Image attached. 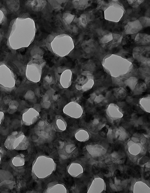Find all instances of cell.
I'll return each mask as SVG.
<instances>
[{
  "label": "cell",
  "instance_id": "obj_1",
  "mask_svg": "<svg viewBox=\"0 0 150 193\" xmlns=\"http://www.w3.org/2000/svg\"><path fill=\"white\" fill-rule=\"evenodd\" d=\"M29 19L18 17L15 19L10 27L7 44L11 49L16 50L29 46L33 39L28 25Z\"/></svg>",
  "mask_w": 150,
  "mask_h": 193
},
{
  "label": "cell",
  "instance_id": "obj_2",
  "mask_svg": "<svg viewBox=\"0 0 150 193\" xmlns=\"http://www.w3.org/2000/svg\"><path fill=\"white\" fill-rule=\"evenodd\" d=\"M56 167V164L52 158L44 155L39 156L33 163V178L36 180L46 178L54 171Z\"/></svg>",
  "mask_w": 150,
  "mask_h": 193
},
{
  "label": "cell",
  "instance_id": "obj_3",
  "mask_svg": "<svg viewBox=\"0 0 150 193\" xmlns=\"http://www.w3.org/2000/svg\"><path fill=\"white\" fill-rule=\"evenodd\" d=\"M29 141L23 132L16 131L10 133L7 136L4 146L8 150H25L29 146Z\"/></svg>",
  "mask_w": 150,
  "mask_h": 193
},
{
  "label": "cell",
  "instance_id": "obj_4",
  "mask_svg": "<svg viewBox=\"0 0 150 193\" xmlns=\"http://www.w3.org/2000/svg\"><path fill=\"white\" fill-rule=\"evenodd\" d=\"M16 79L13 71L6 65L0 64V89L5 92H10L16 88Z\"/></svg>",
  "mask_w": 150,
  "mask_h": 193
},
{
  "label": "cell",
  "instance_id": "obj_5",
  "mask_svg": "<svg viewBox=\"0 0 150 193\" xmlns=\"http://www.w3.org/2000/svg\"><path fill=\"white\" fill-rule=\"evenodd\" d=\"M44 62L42 58H35L27 64L25 70V75L29 80L35 83L40 80Z\"/></svg>",
  "mask_w": 150,
  "mask_h": 193
},
{
  "label": "cell",
  "instance_id": "obj_6",
  "mask_svg": "<svg viewBox=\"0 0 150 193\" xmlns=\"http://www.w3.org/2000/svg\"><path fill=\"white\" fill-rule=\"evenodd\" d=\"M53 52L61 57L67 55L74 48L73 42L71 39H54L51 43Z\"/></svg>",
  "mask_w": 150,
  "mask_h": 193
},
{
  "label": "cell",
  "instance_id": "obj_7",
  "mask_svg": "<svg viewBox=\"0 0 150 193\" xmlns=\"http://www.w3.org/2000/svg\"><path fill=\"white\" fill-rule=\"evenodd\" d=\"M94 84L91 72L89 71H85L78 76L76 81L75 86L77 90L85 92L91 89Z\"/></svg>",
  "mask_w": 150,
  "mask_h": 193
},
{
  "label": "cell",
  "instance_id": "obj_8",
  "mask_svg": "<svg viewBox=\"0 0 150 193\" xmlns=\"http://www.w3.org/2000/svg\"><path fill=\"white\" fill-rule=\"evenodd\" d=\"M39 117V113L35 108H27L24 110L21 114V122L23 125L30 126L35 123Z\"/></svg>",
  "mask_w": 150,
  "mask_h": 193
},
{
  "label": "cell",
  "instance_id": "obj_9",
  "mask_svg": "<svg viewBox=\"0 0 150 193\" xmlns=\"http://www.w3.org/2000/svg\"><path fill=\"white\" fill-rule=\"evenodd\" d=\"M63 111L66 115L75 118H81L83 113L81 106L77 102L74 101L67 104L64 107Z\"/></svg>",
  "mask_w": 150,
  "mask_h": 193
},
{
  "label": "cell",
  "instance_id": "obj_10",
  "mask_svg": "<svg viewBox=\"0 0 150 193\" xmlns=\"http://www.w3.org/2000/svg\"><path fill=\"white\" fill-rule=\"evenodd\" d=\"M105 113L107 117L111 123H112L114 121L120 119L123 116V113L121 109L114 103H110L106 106Z\"/></svg>",
  "mask_w": 150,
  "mask_h": 193
},
{
  "label": "cell",
  "instance_id": "obj_11",
  "mask_svg": "<svg viewBox=\"0 0 150 193\" xmlns=\"http://www.w3.org/2000/svg\"><path fill=\"white\" fill-rule=\"evenodd\" d=\"M68 191L66 186L64 184L59 182H53L48 184L44 192L67 193H68Z\"/></svg>",
  "mask_w": 150,
  "mask_h": 193
},
{
  "label": "cell",
  "instance_id": "obj_12",
  "mask_svg": "<svg viewBox=\"0 0 150 193\" xmlns=\"http://www.w3.org/2000/svg\"><path fill=\"white\" fill-rule=\"evenodd\" d=\"M67 170L70 176L75 178L81 176L83 172V166L80 162L77 161L71 163L68 166Z\"/></svg>",
  "mask_w": 150,
  "mask_h": 193
},
{
  "label": "cell",
  "instance_id": "obj_13",
  "mask_svg": "<svg viewBox=\"0 0 150 193\" xmlns=\"http://www.w3.org/2000/svg\"><path fill=\"white\" fill-rule=\"evenodd\" d=\"M72 72L69 69H65L60 74L59 83L64 88H67L71 84Z\"/></svg>",
  "mask_w": 150,
  "mask_h": 193
},
{
  "label": "cell",
  "instance_id": "obj_14",
  "mask_svg": "<svg viewBox=\"0 0 150 193\" xmlns=\"http://www.w3.org/2000/svg\"><path fill=\"white\" fill-rule=\"evenodd\" d=\"M124 28L125 33L126 34H135L141 30L143 28L138 19L128 22Z\"/></svg>",
  "mask_w": 150,
  "mask_h": 193
},
{
  "label": "cell",
  "instance_id": "obj_15",
  "mask_svg": "<svg viewBox=\"0 0 150 193\" xmlns=\"http://www.w3.org/2000/svg\"><path fill=\"white\" fill-rule=\"evenodd\" d=\"M52 127L54 131L57 132H62L66 130L67 124L62 117L57 115L53 121Z\"/></svg>",
  "mask_w": 150,
  "mask_h": 193
},
{
  "label": "cell",
  "instance_id": "obj_16",
  "mask_svg": "<svg viewBox=\"0 0 150 193\" xmlns=\"http://www.w3.org/2000/svg\"><path fill=\"white\" fill-rule=\"evenodd\" d=\"M27 5L33 11H41L45 6L46 2L45 1H29Z\"/></svg>",
  "mask_w": 150,
  "mask_h": 193
},
{
  "label": "cell",
  "instance_id": "obj_17",
  "mask_svg": "<svg viewBox=\"0 0 150 193\" xmlns=\"http://www.w3.org/2000/svg\"><path fill=\"white\" fill-rule=\"evenodd\" d=\"M134 41L137 44L141 45H146L149 44L150 35L146 34L139 33L134 37Z\"/></svg>",
  "mask_w": 150,
  "mask_h": 193
},
{
  "label": "cell",
  "instance_id": "obj_18",
  "mask_svg": "<svg viewBox=\"0 0 150 193\" xmlns=\"http://www.w3.org/2000/svg\"><path fill=\"white\" fill-rule=\"evenodd\" d=\"M76 139L80 142H84L89 138L90 135L88 132L83 129H80L76 132L75 135Z\"/></svg>",
  "mask_w": 150,
  "mask_h": 193
},
{
  "label": "cell",
  "instance_id": "obj_19",
  "mask_svg": "<svg viewBox=\"0 0 150 193\" xmlns=\"http://www.w3.org/2000/svg\"><path fill=\"white\" fill-rule=\"evenodd\" d=\"M150 96L149 94L141 98L139 100V104L143 110L146 113H150Z\"/></svg>",
  "mask_w": 150,
  "mask_h": 193
},
{
  "label": "cell",
  "instance_id": "obj_20",
  "mask_svg": "<svg viewBox=\"0 0 150 193\" xmlns=\"http://www.w3.org/2000/svg\"><path fill=\"white\" fill-rule=\"evenodd\" d=\"M114 133L115 136L119 140L123 141L128 137V134L122 126H120L116 128Z\"/></svg>",
  "mask_w": 150,
  "mask_h": 193
},
{
  "label": "cell",
  "instance_id": "obj_21",
  "mask_svg": "<svg viewBox=\"0 0 150 193\" xmlns=\"http://www.w3.org/2000/svg\"><path fill=\"white\" fill-rule=\"evenodd\" d=\"M24 156L22 154H19L14 157L11 160L12 165L15 167H20L23 166L25 163Z\"/></svg>",
  "mask_w": 150,
  "mask_h": 193
},
{
  "label": "cell",
  "instance_id": "obj_22",
  "mask_svg": "<svg viewBox=\"0 0 150 193\" xmlns=\"http://www.w3.org/2000/svg\"><path fill=\"white\" fill-rule=\"evenodd\" d=\"M138 82V79L134 77H131L124 82V84L133 91Z\"/></svg>",
  "mask_w": 150,
  "mask_h": 193
},
{
  "label": "cell",
  "instance_id": "obj_23",
  "mask_svg": "<svg viewBox=\"0 0 150 193\" xmlns=\"http://www.w3.org/2000/svg\"><path fill=\"white\" fill-rule=\"evenodd\" d=\"M88 1L87 0H74L73 1L72 3L75 8L78 10H82L88 6Z\"/></svg>",
  "mask_w": 150,
  "mask_h": 193
},
{
  "label": "cell",
  "instance_id": "obj_24",
  "mask_svg": "<svg viewBox=\"0 0 150 193\" xmlns=\"http://www.w3.org/2000/svg\"><path fill=\"white\" fill-rule=\"evenodd\" d=\"M115 96L117 98H124L126 95L125 90L122 87L116 88L114 91Z\"/></svg>",
  "mask_w": 150,
  "mask_h": 193
},
{
  "label": "cell",
  "instance_id": "obj_25",
  "mask_svg": "<svg viewBox=\"0 0 150 193\" xmlns=\"http://www.w3.org/2000/svg\"><path fill=\"white\" fill-rule=\"evenodd\" d=\"M146 87V84L143 82L138 83L133 91L136 95H139L145 90Z\"/></svg>",
  "mask_w": 150,
  "mask_h": 193
},
{
  "label": "cell",
  "instance_id": "obj_26",
  "mask_svg": "<svg viewBox=\"0 0 150 193\" xmlns=\"http://www.w3.org/2000/svg\"><path fill=\"white\" fill-rule=\"evenodd\" d=\"M75 16L68 12H65L63 14L62 20L64 23L67 25L70 24L73 20Z\"/></svg>",
  "mask_w": 150,
  "mask_h": 193
},
{
  "label": "cell",
  "instance_id": "obj_27",
  "mask_svg": "<svg viewBox=\"0 0 150 193\" xmlns=\"http://www.w3.org/2000/svg\"><path fill=\"white\" fill-rule=\"evenodd\" d=\"M112 34L109 32L101 37L99 39V42L100 44H105L112 41Z\"/></svg>",
  "mask_w": 150,
  "mask_h": 193
},
{
  "label": "cell",
  "instance_id": "obj_28",
  "mask_svg": "<svg viewBox=\"0 0 150 193\" xmlns=\"http://www.w3.org/2000/svg\"><path fill=\"white\" fill-rule=\"evenodd\" d=\"M138 19L141 23L143 28L150 26V19L148 17H141Z\"/></svg>",
  "mask_w": 150,
  "mask_h": 193
},
{
  "label": "cell",
  "instance_id": "obj_29",
  "mask_svg": "<svg viewBox=\"0 0 150 193\" xmlns=\"http://www.w3.org/2000/svg\"><path fill=\"white\" fill-rule=\"evenodd\" d=\"M79 23L82 27L85 28L87 25V17L85 14H81L79 18Z\"/></svg>",
  "mask_w": 150,
  "mask_h": 193
},
{
  "label": "cell",
  "instance_id": "obj_30",
  "mask_svg": "<svg viewBox=\"0 0 150 193\" xmlns=\"http://www.w3.org/2000/svg\"><path fill=\"white\" fill-rule=\"evenodd\" d=\"M5 12L3 8H0V24L3 23L5 21L6 18Z\"/></svg>",
  "mask_w": 150,
  "mask_h": 193
},
{
  "label": "cell",
  "instance_id": "obj_31",
  "mask_svg": "<svg viewBox=\"0 0 150 193\" xmlns=\"http://www.w3.org/2000/svg\"><path fill=\"white\" fill-rule=\"evenodd\" d=\"M104 98V97L103 95L100 94L98 95H96L93 102L95 104L100 103L103 101Z\"/></svg>",
  "mask_w": 150,
  "mask_h": 193
},
{
  "label": "cell",
  "instance_id": "obj_32",
  "mask_svg": "<svg viewBox=\"0 0 150 193\" xmlns=\"http://www.w3.org/2000/svg\"><path fill=\"white\" fill-rule=\"evenodd\" d=\"M50 1L51 4L54 9H57L59 7L60 4L57 1Z\"/></svg>",
  "mask_w": 150,
  "mask_h": 193
},
{
  "label": "cell",
  "instance_id": "obj_33",
  "mask_svg": "<svg viewBox=\"0 0 150 193\" xmlns=\"http://www.w3.org/2000/svg\"><path fill=\"white\" fill-rule=\"evenodd\" d=\"M100 118L97 116H96L94 117L92 121V123L94 125H98L99 122Z\"/></svg>",
  "mask_w": 150,
  "mask_h": 193
},
{
  "label": "cell",
  "instance_id": "obj_34",
  "mask_svg": "<svg viewBox=\"0 0 150 193\" xmlns=\"http://www.w3.org/2000/svg\"><path fill=\"white\" fill-rule=\"evenodd\" d=\"M4 118V115L3 112L0 111V126L2 124Z\"/></svg>",
  "mask_w": 150,
  "mask_h": 193
},
{
  "label": "cell",
  "instance_id": "obj_35",
  "mask_svg": "<svg viewBox=\"0 0 150 193\" xmlns=\"http://www.w3.org/2000/svg\"><path fill=\"white\" fill-rule=\"evenodd\" d=\"M96 96V95L95 93H93L91 94L90 98V100L91 102H93L94 101V99Z\"/></svg>",
  "mask_w": 150,
  "mask_h": 193
},
{
  "label": "cell",
  "instance_id": "obj_36",
  "mask_svg": "<svg viewBox=\"0 0 150 193\" xmlns=\"http://www.w3.org/2000/svg\"><path fill=\"white\" fill-rule=\"evenodd\" d=\"M131 5L132 7L134 8L137 7L139 5L137 2V0H136L134 2L131 4Z\"/></svg>",
  "mask_w": 150,
  "mask_h": 193
},
{
  "label": "cell",
  "instance_id": "obj_37",
  "mask_svg": "<svg viewBox=\"0 0 150 193\" xmlns=\"http://www.w3.org/2000/svg\"><path fill=\"white\" fill-rule=\"evenodd\" d=\"M3 155V152L2 149L0 147V163L1 160L2 156Z\"/></svg>",
  "mask_w": 150,
  "mask_h": 193
},
{
  "label": "cell",
  "instance_id": "obj_38",
  "mask_svg": "<svg viewBox=\"0 0 150 193\" xmlns=\"http://www.w3.org/2000/svg\"><path fill=\"white\" fill-rule=\"evenodd\" d=\"M105 126V124H103L101 125H100L98 127V130H101L103 127Z\"/></svg>",
  "mask_w": 150,
  "mask_h": 193
},
{
  "label": "cell",
  "instance_id": "obj_39",
  "mask_svg": "<svg viewBox=\"0 0 150 193\" xmlns=\"http://www.w3.org/2000/svg\"><path fill=\"white\" fill-rule=\"evenodd\" d=\"M136 0H127V1L129 4L130 5L132 4Z\"/></svg>",
  "mask_w": 150,
  "mask_h": 193
},
{
  "label": "cell",
  "instance_id": "obj_40",
  "mask_svg": "<svg viewBox=\"0 0 150 193\" xmlns=\"http://www.w3.org/2000/svg\"><path fill=\"white\" fill-rule=\"evenodd\" d=\"M144 1V0H137V2L139 5L143 3Z\"/></svg>",
  "mask_w": 150,
  "mask_h": 193
}]
</instances>
